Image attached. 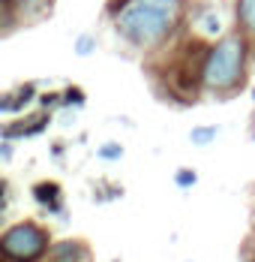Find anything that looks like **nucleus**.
<instances>
[{
    "instance_id": "nucleus-1",
    "label": "nucleus",
    "mask_w": 255,
    "mask_h": 262,
    "mask_svg": "<svg viewBox=\"0 0 255 262\" xmlns=\"http://www.w3.org/2000/svg\"><path fill=\"white\" fill-rule=\"evenodd\" d=\"M189 0H108L105 18L120 46L132 52H165L180 39Z\"/></svg>"
},
{
    "instance_id": "nucleus-2",
    "label": "nucleus",
    "mask_w": 255,
    "mask_h": 262,
    "mask_svg": "<svg viewBox=\"0 0 255 262\" xmlns=\"http://www.w3.org/2000/svg\"><path fill=\"white\" fill-rule=\"evenodd\" d=\"M252 54V42L237 27H231L216 42H207L201 60V94L213 100L237 97L249 81Z\"/></svg>"
},
{
    "instance_id": "nucleus-3",
    "label": "nucleus",
    "mask_w": 255,
    "mask_h": 262,
    "mask_svg": "<svg viewBox=\"0 0 255 262\" xmlns=\"http://www.w3.org/2000/svg\"><path fill=\"white\" fill-rule=\"evenodd\" d=\"M51 244V232L39 220H18L0 229V259L6 262H42Z\"/></svg>"
},
{
    "instance_id": "nucleus-4",
    "label": "nucleus",
    "mask_w": 255,
    "mask_h": 262,
    "mask_svg": "<svg viewBox=\"0 0 255 262\" xmlns=\"http://www.w3.org/2000/svg\"><path fill=\"white\" fill-rule=\"evenodd\" d=\"M54 0H0V33L48 18Z\"/></svg>"
},
{
    "instance_id": "nucleus-5",
    "label": "nucleus",
    "mask_w": 255,
    "mask_h": 262,
    "mask_svg": "<svg viewBox=\"0 0 255 262\" xmlns=\"http://www.w3.org/2000/svg\"><path fill=\"white\" fill-rule=\"evenodd\" d=\"M231 27L225 21V15L216 6H198L195 12L186 15V33L201 39V42H216L219 36H225Z\"/></svg>"
},
{
    "instance_id": "nucleus-6",
    "label": "nucleus",
    "mask_w": 255,
    "mask_h": 262,
    "mask_svg": "<svg viewBox=\"0 0 255 262\" xmlns=\"http://www.w3.org/2000/svg\"><path fill=\"white\" fill-rule=\"evenodd\" d=\"M51 127V112H24V115H15L9 124H0V139H9V142H18V139H33V136H42Z\"/></svg>"
},
{
    "instance_id": "nucleus-7",
    "label": "nucleus",
    "mask_w": 255,
    "mask_h": 262,
    "mask_svg": "<svg viewBox=\"0 0 255 262\" xmlns=\"http://www.w3.org/2000/svg\"><path fill=\"white\" fill-rule=\"evenodd\" d=\"M42 262H93V250L81 238H57L48 244Z\"/></svg>"
},
{
    "instance_id": "nucleus-8",
    "label": "nucleus",
    "mask_w": 255,
    "mask_h": 262,
    "mask_svg": "<svg viewBox=\"0 0 255 262\" xmlns=\"http://www.w3.org/2000/svg\"><path fill=\"white\" fill-rule=\"evenodd\" d=\"M30 196L42 211H48V214L60 217V220H69V211L63 205V187L57 181H36L30 187Z\"/></svg>"
},
{
    "instance_id": "nucleus-9",
    "label": "nucleus",
    "mask_w": 255,
    "mask_h": 262,
    "mask_svg": "<svg viewBox=\"0 0 255 262\" xmlns=\"http://www.w3.org/2000/svg\"><path fill=\"white\" fill-rule=\"evenodd\" d=\"M36 97H39V84L36 81H21L18 88L0 94V115H12V118L24 115L27 108L36 103Z\"/></svg>"
},
{
    "instance_id": "nucleus-10",
    "label": "nucleus",
    "mask_w": 255,
    "mask_h": 262,
    "mask_svg": "<svg viewBox=\"0 0 255 262\" xmlns=\"http://www.w3.org/2000/svg\"><path fill=\"white\" fill-rule=\"evenodd\" d=\"M231 15H234V27L252 42L255 49V0H234Z\"/></svg>"
},
{
    "instance_id": "nucleus-11",
    "label": "nucleus",
    "mask_w": 255,
    "mask_h": 262,
    "mask_svg": "<svg viewBox=\"0 0 255 262\" xmlns=\"http://www.w3.org/2000/svg\"><path fill=\"white\" fill-rule=\"evenodd\" d=\"M216 136H219V127H213V124H198V127L189 130V142H192L195 148H210V145L216 142Z\"/></svg>"
},
{
    "instance_id": "nucleus-12",
    "label": "nucleus",
    "mask_w": 255,
    "mask_h": 262,
    "mask_svg": "<svg viewBox=\"0 0 255 262\" xmlns=\"http://www.w3.org/2000/svg\"><path fill=\"white\" fill-rule=\"evenodd\" d=\"M87 105V94L78 88V84H66L63 88V108L60 112H78Z\"/></svg>"
},
{
    "instance_id": "nucleus-13",
    "label": "nucleus",
    "mask_w": 255,
    "mask_h": 262,
    "mask_svg": "<svg viewBox=\"0 0 255 262\" xmlns=\"http://www.w3.org/2000/svg\"><path fill=\"white\" fill-rule=\"evenodd\" d=\"M36 108H42V112H60L63 108V91H39V97H36Z\"/></svg>"
},
{
    "instance_id": "nucleus-14",
    "label": "nucleus",
    "mask_w": 255,
    "mask_h": 262,
    "mask_svg": "<svg viewBox=\"0 0 255 262\" xmlns=\"http://www.w3.org/2000/svg\"><path fill=\"white\" fill-rule=\"evenodd\" d=\"M99 49V39H96V33H78L75 42H72V52L78 57H90V54Z\"/></svg>"
},
{
    "instance_id": "nucleus-15",
    "label": "nucleus",
    "mask_w": 255,
    "mask_h": 262,
    "mask_svg": "<svg viewBox=\"0 0 255 262\" xmlns=\"http://www.w3.org/2000/svg\"><path fill=\"white\" fill-rule=\"evenodd\" d=\"M96 157L99 160H111V163H114V160L123 157V145H120V142H105V145L96 148Z\"/></svg>"
},
{
    "instance_id": "nucleus-16",
    "label": "nucleus",
    "mask_w": 255,
    "mask_h": 262,
    "mask_svg": "<svg viewBox=\"0 0 255 262\" xmlns=\"http://www.w3.org/2000/svg\"><path fill=\"white\" fill-rule=\"evenodd\" d=\"M174 184H177L180 190H192V187L198 184L195 169H186V166H183V169H177V172H174Z\"/></svg>"
},
{
    "instance_id": "nucleus-17",
    "label": "nucleus",
    "mask_w": 255,
    "mask_h": 262,
    "mask_svg": "<svg viewBox=\"0 0 255 262\" xmlns=\"http://www.w3.org/2000/svg\"><path fill=\"white\" fill-rule=\"evenodd\" d=\"M240 259L243 262H255V229L249 232V238H246L243 247H240Z\"/></svg>"
},
{
    "instance_id": "nucleus-18",
    "label": "nucleus",
    "mask_w": 255,
    "mask_h": 262,
    "mask_svg": "<svg viewBox=\"0 0 255 262\" xmlns=\"http://www.w3.org/2000/svg\"><path fill=\"white\" fill-rule=\"evenodd\" d=\"M15 157V142H9V139H0V163H6V160Z\"/></svg>"
},
{
    "instance_id": "nucleus-19",
    "label": "nucleus",
    "mask_w": 255,
    "mask_h": 262,
    "mask_svg": "<svg viewBox=\"0 0 255 262\" xmlns=\"http://www.w3.org/2000/svg\"><path fill=\"white\" fill-rule=\"evenodd\" d=\"M63 154H66V145H60V142H54V145H51V157H54V160H60Z\"/></svg>"
},
{
    "instance_id": "nucleus-20",
    "label": "nucleus",
    "mask_w": 255,
    "mask_h": 262,
    "mask_svg": "<svg viewBox=\"0 0 255 262\" xmlns=\"http://www.w3.org/2000/svg\"><path fill=\"white\" fill-rule=\"evenodd\" d=\"M6 199H9V184L6 178H0V205H6Z\"/></svg>"
},
{
    "instance_id": "nucleus-21",
    "label": "nucleus",
    "mask_w": 255,
    "mask_h": 262,
    "mask_svg": "<svg viewBox=\"0 0 255 262\" xmlns=\"http://www.w3.org/2000/svg\"><path fill=\"white\" fill-rule=\"evenodd\" d=\"M249 226H252V229H255V211H252V217H249Z\"/></svg>"
},
{
    "instance_id": "nucleus-22",
    "label": "nucleus",
    "mask_w": 255,
    "mask_h": 262,
    "mask_svg": "<svg viewBox=\"0 0 255 262\" xmlns=\"http://www.w3.org/2000/svg\"><path fill=\"white\" fill-rule=\"evenodd\" d=\"M0 262H6V259H0Z\"/></svg>"
}]
</instances>
